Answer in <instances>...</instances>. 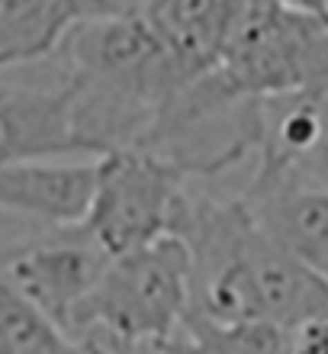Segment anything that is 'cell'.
Segmentation results:
<instances>
[{"label":"cell","mask_w":328,"mask_h":354,"mask_svg":"<svg viewBox=\"0 0 328 354\" xmlns=\"http://www.w3.org/2000/svg\"><path fill=\"white\" fill-rule=\"evenodd\" d=\"M248 0H148L139 10L155 36L187 68L203 75Z\"/></svg>","instance_id":"9c48e42d"},{"label":"cell","mask_w":328,"mask_h":354,"mask_svg":"<svg viewBox=\"0 0 328 354\" xmlns=\"http://www.w3.org/2000/svg\"><path fill=\"white\" fill-rule=\"evenodd\" d=\"M203 84L225 103H254L328 87V10L248 0Z\"/></svg>","instance_id":"7a4b0ae2"},{"label":"cell","mask_w":328,"mask_h":354,"mask_svg":"<svg viewBox=\"0 0 328 354\" xmlns=\"http://www.w3.org/2000/svg\"><path fill=\"white\" fill-rule=\"evenodd\" d=\"M238 203L273 242L328 283V180L290 161L254 158Z\"/></svg>","instance_id":"8992f818"},{"label":"cell","mask_w":328,"mask_h":354,"mask_svg":"<svg viewBox=\"0 0 328 354\" xmlns=\"http://www.w3.org/2000/svg\"><path fill=\"white\" fill-rule=\"evenodd\" d=\"M164 342H129V338H116L106 332H84L81 338H75L77 354H164L161 351Z\"/></svg>","instance_id":"7c38bea8"},{"label":"cell","mask_w":328,"mask_h":354,"mask_svg":"<svg viewBox=\"0 0 328 354\" xmlns=\"http://www.w3.org/2000/svg\"><path fill=\"white\" fill-rule=\"evenodd\" d=\"M0 354H77V345L0 274Z\"/></svg>","instance_id":"8fae6325"},{"label":"cell","mask_w":328,"mask_h":354,"mask_svg":"<svg viewBox=\"0 0 328 354\" xmlns=\"http://www.w3.org/2000/svg\"><path fill=\"white\" fill-rule=\"evenodd\" d=\"M77 23V0H0V71L52 58Z\"/></svg>","instance_id":"30bf717a"},{"label":"cell","mask_w":328,"mask_h":354,"mask_svg":"<svg viewBox=\"0 0 328 354\" xmlns=\"http://www.w3.org/2000/svg\"><path fill=\"white\" fill-rule=\"evenodd\" d=\"M100 155L94 158L0 161V209L52 225L84 219L97 184Z\"/></svg>","instance_id":"ba28073f"},{"label":"cell","mask_w":328,"mask_h":354,"mask_svg":"<svg viewBox=\"0 0 328 354\" xmlns=\"http://www.w3.org/2000/svg\"><path fill=\"white\" fill-rule=\"evenodd\" d=\"M94 158L71 122L68 87L0 81V161Z\"/></svg>","instance_id":"52a82bcc"},{"label":"cell","mask_w":328,"mask_h":354,"mask_svg":"<svg viewBox=\"0 0 328 354\" xmlns=\"http://www.w3.org/2000/svg\"><path fill=\"white\" fill-rule=\"evenodd\" d=\"M106 261L110 254L84 232L81 223L52 225V235L0 252V274L68 335Z\"/></svg>","instance_id":"5b68a950"},{"label":"cell","mask_w":328,"mask_h":354,"mask_svg":"<svg viewBox=\"0 0 328 354\" xmlns=\"http://www.w3.org/2000/svg\"><path fill=\"white\" fill-rule=\"evenodd\" d=\"M187 180L184 171L148 151H106L81 225L106 254L129 252L174 229Z\"/></svg>","instance_id":"277c9868"},{"label":"cell","mask_w":328,"mask_h":354,"mask_svg":"<svg viewBox=\"0 0 328 354\" xmlns=\"http://www.w3.org/2000/svg\"><path fill=\"white\" fill-rule=\"evenodd\" d=\"M171 235L187 245V316L232 326L264 322L300 328L328 316V283L273 242L238 200L184 190Z\"/></svg>","instance_id":"6da1fadb"},{"label":"cell","mask_w":328,"mask_h":354,"mask_svg":"<svg viewBox=\"0 0 328 354\" xmlns=\"http://www.w3.org/2000/svg\"><path fill=\"white\" fill-rule=\"evenodd\" d=\"M190 306V258L177 235H158L110 254L104 274L77 309L68 338L106 332L129 342H164Z\"/></svg>","instance_id":"3957f363"}]
</instances>
